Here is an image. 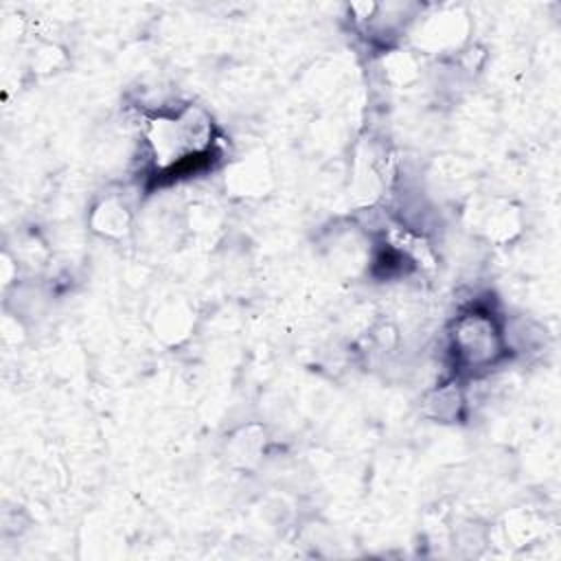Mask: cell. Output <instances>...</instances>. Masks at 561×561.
<instances>
[{"label":"cell","instance_id":"cell-1","mask_svg":"<svg viewBox=\"0 0 561 561\" xmlns=\"http://www.w3.org/2000/svg\"><path fill=\"white\" fill-rule=\"evenodd\" d=\"M147 138L156 167L160 171H171L208 149L210 123L199 110L186 107L175 116L153 118L149 123Z\"/></svg>","mask_w":561,"mask_h":561},{"label":"cell","instance_id":"cell-2","mask_svg":"<svg viewBox=\"0 0 561 561\" xmlns=\"http://www.w3.org/2000/svg\"><path fill=\"white\" fill-rule=\"evenodd\" d=\"M454 353L467 368L491 364L502 348L500 331L486 313L473 311L458 318L454 327Z\"/></svg>","mask_w":561,"mask_h":561}]
</instances>
